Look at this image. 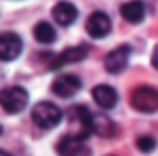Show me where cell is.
<instances>
[{
    "label": "cell",
    "instance_id": "obj_15",
    "mask_svg": "<svg viewBox=\"0 0 158 156\" xmlns=\"http://www.w3.org/2000/svg\"><path fill=\"white\" fill-rule=\"evenodd\" d=\"M33 37L40 44H52V42H55V39H57V31H55V28L50 22L40 20V22L35 24V28H33Z\"/></svg>",
    "mask_w": 158,
    "mask_h": 156
},
{
    "label": "cell",
    "instance_id": "obj_10",
    "mask_svg": "<svg viewBox=\"0 0 158 156\" xmlns=\"http://www.w3.org/2000/svg\"><path fill=\"white\" fill-rule=\"evenodd\" d=\"M57 153H59V156H90V149L86 147L85 140H79V138L66 134L64 138L59 140Z\"/></svg>",
    "mask_w": 158,
    "mask_h": 156
},
{
    "label": "cell",
    "instance_id": "obj_6",
    "mask_svg": "<svg viewBox=\"0 0 158 156\" xmlns=\"http://www.w3.org/2000/svg\"><path fill=\"white\" fill-rule=\"evenodd\" d=\"M88 53H90V46H88V44H77V46L66 48L64 51H61V53L50 63V70H61L63 66L79 63V61L86 59Z\"/></svg>",
    "mask_w": 158,
    "mask_h": 156
},
{
    "label": "cell",
    "instance_id": "obj_18",
    "mask_svg": "<svg viewBox=\"0 0 158 156\" xmlns=\"http://www.w3.org/2000/svg\"><path fill=\"white\" fill-rule=\"evenodd\" d=\"M0 156H11V154H9V153H6V151H2V149H0Z\"/></svg>",
    "mask_w": 158,
    "mask_h": 156
},
{
    "label": "cell",
    "instance_id": "obj_4",
    "mask_svg": "<svg viewBox=\"0 0 158 156\" xmlns=\"http://www.w3.org/2000/svg\"><path fill=\"white\" fill-rule=\"evenodd\" d=\"M70 136L74 138H79V140H86L90 134H92V112L83 107V105H77L70 110Z\"/></svg>",
    "mask_w": 158,
    "mask_h": 156
},
{
    "label": "cell",
    "instance_id": "obj_8",
    "mask_svg": "<svg viewBox=\"0 0 158 156\" xmlns=\"http://www.w3.org/2000/svg\"><path fill=\"white\" fill-rule=\"evenodd\" d=\"M22 39L13 33V31H6L0 33V61L4 63H11L15 61L20 53H22Z\"/></svg>",
    "mask_w": 158,
    "mask_h": 156
},
{
    "label": "cell",
    "instance_id": "obj_19",
    "mask_svg": "<svg viewBox=\"0 0 158 156\" xmlns=\"http://www.w3.org/2000/svg\"><path fill=\"white\" fill-rule=\"evenodd\" d=\"M0 134H2V125H0Z\"/></svg>",
    "mask_w": 158,
    "mask_h": 156
},
{
    "label": "cell",
    "instance_id": "obj_5",
    "mask_svg": "<svg viewBox=\"0 0 158 156\" xmlns=\"http://www.w3.org/2000/svg\"><path fill=\"white\" fill-rule=\"evenodd\" d=\"M85 30L92 39H105L112 31V20L105 11H94L86 18Z\"/></svg>",
    "mask_w": 158,
    "mask_h": 156
},
{
    "label": "cell",
    "instance_id": "obj_9",
    "mask_svg": "<svg viewBox=\"0 0 158 156\" xmlns=\"http://www.w3.org/2000/svg\"><path fill=\"white\" fill-rule=\"evenodd\" d=\"M131 59V46L129 44H121L118 48H114L112 51H109V55L105 57V70L109 74H121Z\"/></svg>",
    "mask_w": 158,
    "mask_h": 156
},
{
    "label": "cell",
    "instance_id": "obj_2",
    "mask_svg": "<svg viewBox=\"0 0 158 156\" xmlns=\"http://www.w3.org/2000/svg\"><path fill=\"white\" fill-rule=\"evenodd\" d=\"M30 103V94L26 92V88L13 84L7 88L0 90V107L7 112V114H19L22 112Z\"/></svg>",
    "mask_w": 158,
    "mask_h": 156
},
{
    "label": "cell",
    "instance_id": "obj_16",
    "mask_svg": "<svg viewBox=\"0 0 158 156\" xmlns=\"http://www.w3.org/2000/svg\"><path fill=\"white\" fill-rule=\"evenodd\" d=\"M136 147L142 151V153H153L155 149H156V140L153 138V136H140L138 140H136Z\"/></svg>",
    "mask_w": 158,
    "mask_h": 156
},
{
    "label": "cell",
    "instance_id": "obj_13",
    "mask_svg": "<svg viewBox=\"0 0 158 156\" xmlns=\"http://www.w3.org/2000/svg\"><path fill=\"white\" fill-rule=\"evenodd\" d=\"M119 15L129 24H140L145 18V6L142 0H129L119 6Z\"/></svg>",
    "mask_w": 158,
    "mask_h": 156
},
{
    "label": "cell",
    "instance_id": "obj_7",
    "mask_svg": "<svg viewBox=\"0 0 158 156\" xmlns=\"http://www.w3.org/2000/svg\"><path fill=\"white\" fill-rule=\"evenodd\" d=\"M83 86V81L74 76V74H63L59 77H55V81L52 83V92L57 96V97H63V99H68V97H74L81 90Z\"/></svg>",
    "mask_w": 158,
    "mask_h": 156
},
{
    "label": "cell",
    "instance_id": "obj_3",
    "mask_svg": "<svg viewBox=\"0 0 158 156\" xmlns=\"http://www.w3.org/2000/svg\"><path fill=\"white\" fill-rule=\"evenodd\" d=\"M31 119L39 129L48 130V129H53L61 123L63 112L59 110V107H55L50 101H39L31 110Z\"/></svg>",
    "mask_w": 158,
    "mask_h": 156
},
{
    "label": "cell",
    "instance_id": "obj_17",
    "mask_svg": "<svg viewBox=\"0 0 158 156\" xmlns=\"http://www.w3.org/2000/svg\"><path fill=\"white\" fill-rule=\"evenodd\" d=\"M153 64H155V68L158 70V46L155 48V51H153Z\"/></svg>",
    "mask_w": 158,
    "mask_h": 156
},
{
    "label": "cell",
    "instance_id": "obj_11",
    "mask_svg": "<svg viewBox=\"0 0 158 156\" xmlns=\"http://www.w3.org/2000/svg\"><path fill=\"white\" fill-rule=\"evenodd\" d=\"M77 7L72 4V2H66V0H63V2H57L55 6H53V9H52V17H53V20L59 24V26H63V28H68V26H72L76 20H77Z\"/></svg>",
    "mask_w": 158,
    "mask_h": 156
},
{
    "label": "cell",
    "instance_id": "obj_20",
    "mask_svg": "<svg viewBox=\"0 0 158 156\" xmlns=\"http://www.w3.org/2000/svg\"><path fill=\"white\" fill-rule=\"evenodd\" d=\"M109 156H114V154H109Z\"/></svg>",
    "mask_w": 158,
    "mask_h": 156
},
{
    "label": "cell",
    "instance_id": "obj_14",
    "mask_svg": "<svg viewBox=\"0 0 158 156\" xmlns=\"http://www.w3.org/2000/svg\"><path fill=\"white\" fill-rule=\"evenodd\" d=\"M92 132L101 138H114L118 132V127L105 114H92Z\"/></svg>",
    "mask_w": 158,
    "mask_h": 156
},
{
    "label": "cell",
    "instance_id": "obj_12",
    "mask_svg": "<svg viewBox=\"0 0 158 156\" xmlns=\"http://www.w3.org/2000/svg\"><path fill=\"white\" fill-rule=\"evenodd\" d=\"M92 97L105 110L114 109L116 103H118V92L110 84H98V86H94L92 88Z\"/></svg>",
    "mask_w": 158,
    "mask_h": 156
},
{
    "label": "cell",
    "instance_id": "obj_1",
    "mask_svg": "<svg viewBox=\"0 0 158 156\" xmlns=\"http://www.w3.org/2000/svg\"><path fill=\"white\" fill-rule=\"evenodd\" d=\"M131 107L142 114L158 112V88L151 84H140L131 92Z\"/></svg>",
    "mask_w": 158,
    "mask_h": 156
}]
</instances>
